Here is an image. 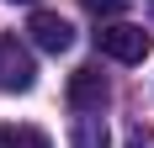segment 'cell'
<instances>
[{"label":"cell","mask_w":154,"mask_h":148,"mask_svg":"<svg viewBox=\"0 0 154 148\" xmlns=\"http://www.w3.org/2000/svg\"><path fill=\"white\" fill-rule=\"evenodd\" d=\"M96 48L106 58H117V64H143L154 53V37L143 27H133V21H106V27L96 32Z\"/></svg>","instance_id":"cell-1"},{"label":"cell","mask_w":154,"mask_h":148,"mask_svg":"<svg viewBox=\"0 0 154 148\" xmlns=\"http://www.w3.org/2000/svg\"><path fill=\"white\" fill-rule=\"evenodd\" d=\"M37 85V64L16 37H0V95H27Z\"/></svg>","instance_id":"cell-2"},{"label":"cell","mask_w":154,"mask_h":148,"mask_svg":"<svg viewBox=\"0 0 154 148\" xmlns=\"http://www.w3.org/2000/svg\"><path fill=\"white\" fill-rule=\"evenodd\" d=\"M27 32H32V43L43 48V53H69V48H75V27H69L64 16H53V11H32Z\"/></svg>","instance_id":"cell-3"},{"label":"cell","mask_w":154,"mask_h":148,"mask_svg":"<svg viewBox=\"0 0 154 148\" xmlns=\"http://www.w3.org/2000/svg\"><path fill=\"white\" fill-rule=\"evenodd\" d=\"M106 101H112V90L101 79V69H75L69 74V106L75 111H101Z\"/></svg>","instance_id":"cell-4"},{"label":"cell","mask_w":154,"mask_h":148,"mask_svg":"<svg viewBox=\"0 0 154 148\" xmlns=\"http://www.w3.org/2000/svg\"><path fill=\"white\" fill-rule=\"evenodd\" d=\"M69 148H112V127L101 111H91V117H80L75 122V143Z\"/></svg>","instance_id":"cell-5"},{"label":"cell","mask_w":154,"mask_h":148,"mask_svg":"<svg viewBox=\"0 0 154 148\" xmlns=\"http://www.w3.org/2000/svg\"><path fill=\"white\" fill-rule=\"evenodd\" d=\"M0 148H53L37 127H0Z\"/></svg>","instance_id":"cell-6"},{"label":"cell","mask_w":154,"mask_h":148,"mask_svg":"<svg viewBox=\"0 0 154 148\" xmlns=\"http://www.w3.org/2000/svg\"><path fill=\"white\" fill-rule=\"evenodd\" d=\"M80 5H85L91 16H117V11L128 5V0H80Z\"/></svg>","instance_id":"cell-7"},{"label":"cell","mask_w":154,"mask_h":148,"mask_svg":"<svg viewBox=\"0 0 154 148\" xmlns=\"http://www.w3.org/2000/svg\"><path fill=\"white\" fill-rule=\"evenodd\" d=\"M11 5H37V0H11Z\"/></svg>","instance_id":"cell-8"}]
</instances>
